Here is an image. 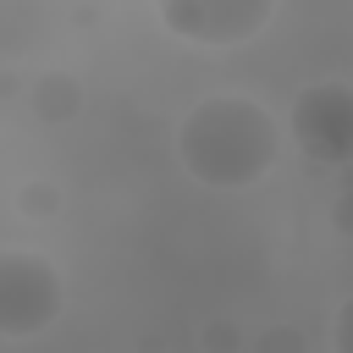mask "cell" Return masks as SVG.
<instances>
[{
    "instance_id": "6da1fadb",
    "label": "cell",
    "mask_w": 353,
    "mask_h": 353,
    "mask_svg": "<svg viewBox=\"0 0 353 353\" xmlns=\"http://www.w3.org/2000/svg\"><path fill=\"white\" fill-rule=\"evenodd\" d=\"M281 154L276 116L248 94H210L176 127V160L204 188H254Z\"/></svg>"
},
{
    "instance_id": "7a4b0ae2",
    "label": "cell",
    "mask_w": 353,
    "mask_h": 353,
    "mask_svg": "<svg viewBox=\"0 0 353 353\" xmlns=\"http://www.w3.org/2000/svg\"><path fill=\"white\" fill-rule=\"evenodd\" d=\"M61 276L44 254L0 248V336H39L61 314Z\"/></svg>"
},
{
    "instance_id": "3957f363",
    "label": "cell",
    "mask_w": 353,
    "mask_h": 353,
    "mask_svg": "<svg viewBox=\"0 0 353 353\" xmlns=\"http://www.w3.org/2000/svg\"><path fill=\"white\" fill-rule=\"evenodd\" d=\"M292 138L309 160H353V83H314L292 99Z\"/></svg>"
},
{
    "instance_id": "277c9868",
    "label": "cell",
    "mask_w": 353,
    "mask_h": 353,
    "mask_svg": "<svg viewBox=\"0 0 353 353\" xmlns=\"http://www.w3.org/2000/svg\"><path fill=\"white\" fill-rule=\"evenodd\" d=\"M160 22L176 28L193 44H237V39H248V33H259L270 22V6H259V0H226V6L176 0V6H160Z\"/></svg>"
},
{
    "instance_id": "5b68a950",
    "label": "cell",
    "mask_w": 353,
    "mask_h": 353,
    "mask_svg": "<svg viewBox=\"0 0 353 353\" xmlns=\"http://www.w3.org/2000/svg\"><path fill=\"white\" fill-rule=\"evenodd\" d=\"M331 347H336V353H353V298L336 309V325H331Z\"/></svg>"
}]
</instances>
